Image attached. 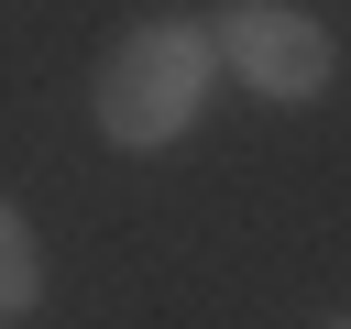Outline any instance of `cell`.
<instances>
[{
	"label": "cell",
	"instance_id": "1",
	"mask_svg": "<svg viewBox=\"0 0 351 329\" xmlns=\"http://www.w3.org/2000/svg\"><path fill=\"white\" fill-rule=\"evenodd\" d=\"M208 33L197 22H143V33H121L110 55H99V88H88V110H99V143H121V154H165V143H186V121L208 110Z\"/></svg>",
	"mask_w": 351,
	"mask_h": 329
},
{
	"label": "cell",
	"instance_id": "2",
	"mask_svg": "<svg viewBox=\"0 0 351 329\" xmlns=\"http://www.w3.org/2000/svg\"><path fill=\"white\" fill-rule=\"evenodd\" d=\"M208 55H219L252 99H318V88H329V33H318L296 0H230Z\"/></svg>",
	"mask_w": 351,
	"mask_h": 329
},
{
	"label": "cell",
	"instance_id": "3",
	"mask_svg": "<svg viewBox=\"0 0 351 329\" xmlns=\"http://www.w3.org/2000/svg\"><path fill=\"white\" fill-rule=\"evenodd\" d=\"M44 296V252H33V230H22V208L0 197V318H22Z\"/></svg>",
	"mask_w": 351,
	"mask_h": 329
},
{
	"label": "cell",
	"instance_id": "4",
	"mask_svg": "<svg viewBox=\"0 0 351 329\" xmlns=\"http://www.w3.org/2000/svg\"><path fill=\"white\" fill-rule=\"evenodd\" d=\"M329 329H351V318H329Z\"/></svg>",
	"mask_w": 351,
	"mask_h": 329
}]
</instances>
